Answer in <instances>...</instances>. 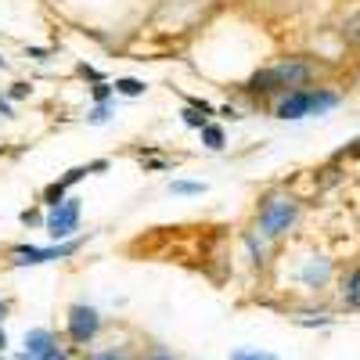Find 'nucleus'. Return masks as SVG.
<instances>
[{
  "label": "nucleus",
  "mask_w": 360,
  "mask_h": 360,
  "mask_svg": "<svg viewBox=\"0 0 360 360\" xmlns=\"http://www.w3.org/2000/svg\"><path fill=\"white\" fill-rule=\"evenodd\" d=\"M335 105H339V98L328 94V90H292V94L278 105V115L281 119H303V115H314V112H328Z\"/></svg>",
  "instance_id": "obj_1"
},
{
  "label": "nucleus",
  "mask_w": 360,
  "mask_h": 360,
  "mask_svg": "<svg viewBox=\"0 0 360 360\" xmlns=\"http://www.w3.org/2000/svg\"><path fill=\"white\" fill-rule=\"evenodd\" d=\"M314 76V69L307 62H281L274 69H266V72H256L252 76V86L256 90H278V86H303L307 79Z\"/></svg>",
  "instance_id": "obj_2"
},
{
  "label": "nucleus",
  "mask_w": 360,
  "mask_h": 360,
  "mask_svg": "<svg viewBox=\"0 0 360 360\" xmlns=\"http://www.w3.org/2000/svg\"><path fill=\"white\" fill-rule=\"evenodd\" d=\"M292 220H295V202L292 198H270L259 213L263 234H281V231H288Z\"/></svg>",
  "instance_id": "obj_3"
},
{
  "label": "nucleus",
  "mask_w": 360,
  "mask_h": 360,
  "mask_svg": "<svg viewBox=\"0 0 360 360\" xmlns=\"http://www.w3.org/2000/svg\"><path fill=\"white\" fill-rule=\"evenodd\" d=\"M98 328H101V317H98L94 307H72L69 310V339L72 342L86 346L90 339L98 335Z\"/></svg>",
  "instance_id": "obj_4"
},
{
  "label": "nucleus",
  "mask_w": 360,
  "mask_h": 360,
  "mask_svg": "<svg viewBox=\"0 0 360 360\" xmlns=\"http://www.w3.org/2000/svg\"><path fill=\"white\" fill-rule=\"evenodd\" d=\"M76 224H79V198H65L62 205H51V213H47V231H51V238L72 234Z\"/></svg>",
  "instance_id": "obj_5"
},
{
  "label": "nucleus",
  "mask_w": 360,
  "mask_h": 360,
  "mask_svg": "<svg viewBox=\"0 0 360 360\" xmlns=\"http://www.w3.org/2000/svg\"><path fill=\"white\" fill-rule=\"evenodd\" d=\"M76 245H58V249H33V245H25V249H15V263L18 266H37V263H47V259H58V256H69Z\"/></svg>",
  "instance_id": "obj_6"
},
{
  "label": "nucleus",
  "mask_w": 360,
  "mask_h": 360,
  "mask_svg": "<svg viewBox=\"0 0 360 360\" xmlns=\"http://www.w3.org/2000/svg\"><path fill=\"white\" fill-rule=\"evenodd\" d=\"M51 346H54V342H51V332H44V328H37V332L25 335V353L37 356V360H44V353H47Z\"/></svg>",
  "instance_id": "obj_7"
},
{
  "label": "nucleus",
  "mask_w": 360,
  "mask_h": 360,
  "mask_svg": "<svg viewBox=\"0 0 360 360\" xmlns=\"http://www.w3.org/2000/svg\"><path fill=\"white\" fill-rule=\"evenodd\" d=\"M328 278H332V263H328V259L310 263V266L303 270V281H307V285H324Z\"/></svg>",
  "instance_id": "obj_8"
},
{
  "label": "nucleus",
  "mask_w": 360,
  "mask_h": 360,
  "mask_svg": "<svg viewBox=\"0 0 360 360\" xmlns=\"http://www.w3.org/2000/svg\"><path fill=\"white\" fill-rule=\"evenodd\" d=\"M115 90H119V94H127V98H137V94H144V83L141 79H119Z\"/></svg>",
  "instance_id": "obj_9"
},
{
  "label": "nucleus",
  "mask_w": 360,
  "mask_h": 360,
  "mask_svg": "<svg viewBox=\"0 0 360 360\" xmlns=\"http://www.w3.org/2000/svg\"><path fill=\"white\" fill-rule=\"evenodd\" d=\"M202 141L217 152V148H224V130H220V127H205V130H202Z\"/></svg>",
  "instance_id": "obj_10"
},
{
  "label": "nucleus",
  "mask_w": 360,
  "mask_h": 360,
  "mask_svg": "<svg viewBox=\"0 0 360 360\" xmlns=\"http://www.w3.org/2000/svg\"><path fill=\"white\" fill-rule=\"evenodd\" d=\"M346 303L360 307V270H353V278H349V285H346Z\"/></svg>",
  "instance_id": "obj_11"
},
{
  "label": "nucleus",
  "mask_w": 360,
  "mask_h": 360,
  "mask_svg": "<svg viewBox=\"0 0 360 360\" xmlns=\"http://www.w3.org/2000/svg\"><path fill=\"white\" fill-rule=\"evenodd\" d=\"M231 360H278L274 353H259V349H234Z\"/></svg>",
  "instance_id": "obj_12"
},
{
  "label": "nucleus",
  "mask_w": 360,
  "mask_h": 360,
  "mask_svg": "<svg viewBox=\"0 0 360 360\" xmlns=\"http://www.w3.org/2000/svg\"><path fill=\"white\" fill-rule=\"evenodd\" d=\"M173 191H176V195H202L205 184H191V180H173Z\"/></svg>",
  "instance_id": "obj_13"
},
{
  "label": "nucleus",
  "mask_w": 360,
  "mask_h": 360,
  "mask_svg": "<svg viewBox=\"0 0 360 360\" xmlns=\"http://www.w3.org/2000/svg\"><path fill=\"white\" fill-rule=\"evenodd\" d=\"M184 123H188V127H198V130H205V119L198 115V108H188V112H184Z\"/></svg>",
  "instance_id": "obj_14"
},
{
  "label": "nucleus",
  "mask_w": 360,
  "mask_h": 360,
  "mask_svg": "<svg viewBox=\"0 0 360 360\" xmlns=\"http://www.w3.org/2000/svg\"><path fill=\"white\" fill-rule=\"evenodd\" d=\"M90 360H127L123 353H115V349H105V353H94Z\"/></svg>",
  "instance_id": "obj_15"
},
{
  "label": "nucleus",
  "mask_w": 360,
  "mask_h": 360,
  "mask_svg": "<svg viewBox=\"0 0 360 360\" xmlns=\"http://www.w3.org/2000/svg\"><path fill=\"white\" fill-rule=\"evenodd\" d=\"M44 360H69V356H65V349H58V346H51V349L44 353Z\"/></svg>",
  "instance_id": "obj_16"
},
{
  "label": "nucleus",
  "mask_w": 360,
  "mask_h": 360,
  "mask_svg": "<svg viewBox=\"0 0 360 360\" xmlns=\"http://www.w3.org/2000/svg\"><path fill=\"white\" fill-rule=\"evenodd\" d=\"M105 119H108V108H105V105H98V108H94V115H90V123H105Z\"/></svg>",
  "instance_id": "obj_17"
},
{
  "label": "nucleus",
  "mask_w": 360,
  "mask_h": 360,
  "mask_svg": "<svg viewBox=\"0 0 360 360\" xmlns=\"http://www.w3.org/2000/svg\"><path fill=\"white\" fill-rule=\"evenodd\" d=\"M94 98H98V101H105V98H108V86H105V83H98V86H94Z\"/></svg>",
  "instance_id": "obj_18"
},
{
  "label": "nucleus",
  "mask_w": 360,
  "mask_h": 360,
  "mask_svg": "<svg viewBox=\"0 0 360 360\" xmlns=\"http://www.w3.org/2000/svg\"><path fill=\"white\" fill-rule=\"evenodd\" d=\"M148 360H176V356H169L166 349H155V353H152V356H148Z\"/></svg>",
  "instance_id": "obj_19"
},
{
  "label": "nucleus",
  "mask_w": 360,
  "mask_h": 360,
  "mask_svg": "<svg viewBox=\"0 0 360 360\" xmlns=\"http://www.w3.org/2000/svg\"><path fill=\"white\" fill-rule=\"evenodd\" d=\"M15 360H37V356H29V353H18V356H15Z\"/></svg>",
  "instance_id": "obj_20"
},
{
  "label": "nucleus",
  "mask_w": 360,
  "mask_h": 360,
  "mask_svg": "<svg viewBox=\"0 0 360 360\" xmlns=\"http://www.w3.org/2000/svg\"><path fill=\"white\" fill-rule=\"evenodd\" d=\"M8 346V339H4V332H0V349H4Z\"/></svg>",
  "instance_id": "obj_21"
},
{
  "label": "nucleus",
  "mask_w": 360,
  "mask_h": 360,
  "mask_svg": "<svg viewBox=\"0 0 360 360\" xmlns=\"http://www.w3.org/2000/svg\"><path fill=\"white\" fill-rule=\"evenodd\" d=\"M0 321H4V303H0Z\"/></svg>",
  "instance_id": "obj_22"
}]
</instances>
